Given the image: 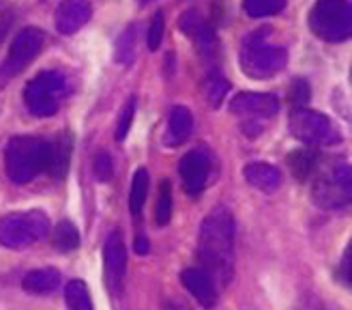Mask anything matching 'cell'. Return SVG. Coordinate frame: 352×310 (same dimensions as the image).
I'll return each mask as SVG.
<instances>
[{
	"mask_svg": "<svg viewBox=\"0 0 352 310\" xmlns=\"http://www.w3.org/2000/svg\"><path fill=\"white\" fill-rule=\"evenodd\" d=\"M54 246L60 252H72L80 246V233L74 222L63 220L54 229Z\"/></svg>",
	"mask_w": 352,
	"mask_h": 310,
	"instance_id": "cell-24",
	"label": "cell"
},
{
	"mask_svg": "<svg viewBox=\"0 0 352 310\" xmlns=\"http://www.w3.org/2000/svg\"><path fill=\"white\" fill-rule=\"evenodd\" d=\"M228 91H230V82L221 76H210L204 84V97L210 103V108H219Z\"/></svg>",
	"mask_w": 352,
	"mask_h": 310,
	"instance_id": "cell-27",
	"label": "cell"
},
{
	"mask_svg": "<svg viewBox=\"0 0 352 310\" xmlns=\"http://www.w3.org/2000/svg\"><path fill=\"white\" fill-rule=\"evenodd\" d=\"M208 172H210L208 155L200 149L189 151L179 164V175H181L185 192L191 196H198L208 181Z\"/></svg>",
	"mask_w": 352,
	"mask_h": 310,
	"instance_id": "cell-12",
	"label": "cell"
},
{
	"mask_svg": "<svg viewBox=\"0 0 352 310\" xmlns=\"http://www.w3.org/2000/svg\"><path fill=\"white\" fill-rule=\"evenodd\" d=\"M262 32H252L250 37H245L243 48L239 52V63H241L243 74L248 78H252V80L273 78L288 63L286 48L264 43V34Z\"/></svg>",
	"mask_w": 352,
	"mask_h": 310,
	"instance_id": "cell-3",
	"label": "cell"
},
{
	"mask_svg": "<svg viewBox=\"0 0 352 310\" xmlns=\"http://www.w3.org/2000/svg\"><path fill=\"white\" fill-rule=\"evenodd\" d=\"M350 166L346 162H333L314 181L311 196L322 209H344L350 205Z\"/></svg>",
	"mask_w": 352,
	"mask_h": 310,
	"instance_id": "cell-8",
	"label": "cell"
},
{
	"mask_svg": "<svg viewBox=\"0 0 352 310\" xmlns=\"http://www.w3.org/2000/svg\"><path fill=\"white\" fill-rule=\"evenodd\" d=\"M133 250H135V254H146L148 252V239L144 235H138L133 241Z\"/></svg>",
	"mask_w": 352,
	"mask_h": 310,
	"instance_id": "cell-34",
	"label": "cell"
},
{
	"mask_svg": "<svg viewBox=\"0 0 352 310\" xmlns=\"http://www.w3.org/2000/svg\"><path fill=\"white\" fill-rule=\"evenodd\" d=\"M191 132H193V114L183 106H174L170 116H168L166 145H170V147L183 145L191 136Z\"/></svg>",
	"mask_w": 352,
	"mask_h": 310,
	"instance_id": "cell-17",
	"label": "cell"
},
{
	"mask_svg": "<svg viewBox=\"0 0 352 310\" xmlns=\"http://www.w3.org/2000/svg\"><path fill=\"white\" fill-rule=\"evenodd\" d=\"M279 110V99L271 93H239L232 103L230 112L245 116L248 121L271 118Z\"/></svg>",
	"mask_w": 352,
	"mask_h": 310,
	"instance_id": "cell-11",
	"label": "cell"
},
{
	"mask_svg": "<svg viewBox=\"0 0 352 310\" xmlns=\"http://www.w3.org/2000/svg\"><path fill=\"white\" fill-rule=\"evenodd\" d=\"M198 258L204 271L215 280H230L234 265V218L226 207H215L202 224L198 235Z\"/></svg>",
	"mask_w": 352,
	"mask_h": 310,
	"instance_id": "cell-1",
	"label": "cell"
},
{
	"mask_svg": "<svg viewBox=\"0 0 352 310\" xmlns=\"http://www.w3.org/2000/svg\"><path fill=\"white\" fill-rule=\"evenodd\" d=\"M340 278L344 280V285H350L352 282V244L346 246L342 265H340Z\"/></svg>",
	"mask_w": 352,
	"mask_h": 310,
	"instance_id": "cell-33",
	"label": "cell"
},
{
	"mask_svg": "<svg viewBox=\"0 0 352 310\" xmlns=\"http://www.w3.org/2000/svg\"><path fill=\"white\" fill-rule=\"evenodd\" d=\"M50 231V218L39 211H17L0 218V246L9 250H22L37 244Z\"/></svg>",
	"mask_w": 352,
	"mask_h": 310,
	"instance_id": "cell-4",
	"label": "cell"
},
{
	"mask_svg": "<svg viewBox=\"0 0 352 310\" xmlns=\"http://www.w3.org/2000/svg\"><path fill=\"white\" fill-rule=\"evenodd\" d=\"M13 20H15L13 9L5 3V0H0V41H3L9 34V30L13 26Z\"/></svg>",
	"mask_w": 352,
	"mask_h": 310,
	"instance_id": "cell-32",
	"label": "cell"
},
{
	"mask_svg": "<svg viewBox=\"0 0 352 310\" xmlns=\"http://www.w3.org/2000/svg\"><path fill=\"white\" fill-rule=\"evenodd\" d=\"M91 3L88 0H63L56 9V28L63 34L78 32L88 20H91Z\"/></svg>",
	"mask_w": 352,
	"mask_h": 310,
	"instance_id": "cell-14",
	"label": "cell"
},
{
	"mask_svg": "<svg viewBox=\"0 0 352 310\" xmlns=\"http://www.w3.org/2000/svg\"><path fill=\"white\" fill-rule=\"evenodd\" d=\"M148 3V0H140V5H146Z\"/></svg>",
	"mask_w": 352,
	"mask_h": 310,
	"instance_id": "cell-35",
	"label": "cell"
},
{
	"mask_svg": "<svg viewBox=\"0 0 352 310\" xmlns=\"http://www.w3.org/2000/svg\"><path fill=\"white\" fill-rule=\"evenodd\" d=\"M245 181L264 194H273L281 185V172L267 162H250L243 168Z\"/></svg>",
	"mask_w": 352,
	"mask_h": 310,
	"instance_id": "cell-15",
	"label": "cell"
},
{
	"mask_svg": "<svg viewBox=\"0 0 352 310\" xmlns=\"http://www.w3.org/2000/svg\"><path fill=\"white\" fill-rule=\"evenodd\" d=\"M286 7V0H243V9L250 17L275 15Z\"/></svg>",
	"mask_w": 352,
	"mask_h": 310,
	"instance_id": "cell-26",
	"label": "cell"
},
{
	"mask_svg": "<svg viewBox=\"0 0 352 310\" xmlns=\"http://www.w3.org/2000/svg\"><path fill=\"white\" fill-rule=\"evenodd\" d=\"M93 172H95V179L101 183H108L114 175V166H112V158L108 153H97L95 155V162H93Z\"/></svg>",
	"mask_w": 352,
	"mask_h": 310,
	"instance_id": "cell-29",
	"label": "cell"
},
{
	"mask_svg": "<svg viewBox=\"0 0 352 310\" xmlns=\"http://www.w3.org/2000/svg\"><path fill=\"white\" fill-rule=\"evenodd\" d=\"M69 162H72V138H69V134H60L54 143H50L45 170H50V175L54 179H63L69 170Z\"/></svg>",
	"mask_w": 352,
	"mask_h": 310,
	"instance_id": "cell-18",
	"label": "cell"
},
{
	"mask_svg": "<svg viewBox=\"0 0 352 310\" xmlns=\"http://www.w3.org/2000/svg\"><path fill=\"white\" fill-rule=\"evenodd\" d=\"M181 282L191 293V296L198 300L200 306L213 308L217 304V287H215V280L210 278V276L204 269H198V267L185 269L181 273Z\"/></svg>",
	"mask_w": 352,
	"mask_h": 310,
	"instance_id": "cell-13",
	"label": "cell"
},
{
	"mask_svg": "<svg viewBox=\"0 0 352 310\" xmlns=\"http://www.w3.org/2000/svg\"><path fill=\"white\" fill-rule=\"evenodd\" d=\"M67 95V78L58 72H41L24 89V103L34 116L56 114L60 99Z\"/></svg>",
	"mask_w": 352,
	"mask_h": 310,
	"instance_id": "cell-7",
	"label": "cell"
},
{
	"mask_svg": "<svg viewBox=\"0 0 352 310\" xmlns=\"http://www.w3.org/2000/svg\"><path fill=\"white\" fill-rule=\"evenodd\" d=\"M133 118H135V97H129L127 103L122 106L120 114H118V123H116V141L122 143L127 138L129 130H131V123H133Z\"/></svg>",
	"mask_w": 352,
	"mask_h": 310,
	"instance_id": "cell-28",
	"label": "cell"
},
{
	"mask_svg": "<svg viewBox=\"0 0 352 310\" xmlns=\"http://www.w3.org/2000/svg\"><path fill=\"white\" fill-rule=\"evenodd\" d=\"M288 166L298 181H305L318 168V153H314L309 149H296L288 155Z\"/></svg>",
	"mask_w": 352,
	"mask_h": 310,
	"instance_id": "cell-20",
	"label": "cell"
},
{
	"mask_svg": "<svg viewBox=\"0 0 352 310\" xmlns=\"http://www.w3.org/2000/svg\"><path fill=\"white\" fill-rule=\"evenodd\" d=\"M311 93H309V84L305 80H294L292 84V91H290V101L294 103L296 108H305V103L309 101Z\"/></svg>",
	"mask_w": 352,
	"mask_h": 310,
	"instance_id": "cell-31",
	"label": "cell"
},
{
	"mask_svg": "<svg viewBox=\"0 0 352 310\" xmlns=\"http://www.w3.org/2000/svg\"><path fill=\"white\" fill-rule=\"evenodd\" d=\"M103 267H105V285L108 289L118 296L122 291V280H125L127 271V250L122 244L120 231H112L105 239L103 246Z\"/></svg>",
	"mask_w": 352,
	"mask_h": 310,
	"instance_id": "cell-10",
	"label": "cell"
},
{
	"mask_svg": "<svg viewBox=\"0 0 352 310\" xmlns=\"http://www.w3.org/2000/svg\"><path fill=\"white\" fill-rule=\"evenodd\" d=\"M148 170L146 168H138L135 175L131 179V194H129V207H131V214L140 216L142 214V207L146 203L148 196Z\"/></svg>",
	"mask_w": 352,
	"mask_h": 310,
	"instance_id": "cell-21",
	"label": "cell"
},
{
	"mask_svg": "<svg viewBox=\"0 0 352 310\" xmlns=\"http://www.w3.org/2000/svg\"><path fill=\"white\" fill-rule=\"evenodd\" d=\"M50 143L37 136H13L5 147V168L13 183H28L47 168Z\"/></svg>",
	"mask_w": 352,
	"mask_h": 310,
	"instance_id": "cell-2",
	"label": "cell"
},
{
	"mask_svg": "<svg viewBox=\"0 0 352 310\" xmlns=\"http://www.w3.org/2000/svg\"><path fill=\"white\" fill-rule=\"evenodd\" d=\"M43 41H45L43 30L34 26L22 28L15 34V39L9 48V54L3 61V65H0V89H5L11 78L20 76L24 69L39 56Z\"/></svg>",
	"mask_w": 352,
	"mask_h": 310,
	"instance_id": "cell-9",
	"label": "cell"
},
{
	"mask_svg": "<svg viewBox=\"0 0 352 310\" xmlns=\"http://www.w3.org/2000/svg\"><path fill=\"white\" fill-rule=\"evenodd\" d=\"M172 220V185L168 179L160 183V196H157V207H155V222L157 227H166Z\"/></svg>",
	"mask_w": 352,
	"mask_h": 310,
	"instance_id": "cell-25",
	"label": "cell"
},
{
	"mask_svg": "<svg viewBox=\"0 0 352 310\" xmlns=\"http://www.w3.org/2000/svg\"><path fill=\"white\" fill-rule=\"evenodd\" d=\"M309 28L322 41H346L352 34L350 3L348 0H318L309 13Z\"/></svg>",
	"mask_w": 352,
	"mask_h": 310,
	"instance_id": "cell-5",
	"label": "cell"
},
{
	"mask_svg": "<svg viewBox=\"0 0 352 310\" xmlns=\"http://www.w3.org/2000/svg\"><path fill=\"white\" fill-rule=\"evenodd\" d=\"M135 32H138V26L135 24H129L122 34H118L116 39V48H114V59L116 63L120 65H131L133 56H135Z\"/></svg>",
	"mask_w": 352,
	"mask_h": 310,
	"instance_id": "cell-23",
	"label": "cell"
},
{
	"mask_svg": "<svg viewBox=\"0 0 352 310\" xmlns=\"http://www.w3.org/2000/svg\"><path fill=\"white\" fill-rule=\"evenodd\" d=\"M65 302L69 310H95L91 293H88L86 282L82 280H72L65 287Z\"/></svg>",
	"mask_w": 352,
	"mask_h": 310,
	"instance_id": "cell-22",
	"label": "cell"
},
{
	"mask_svg": "<svg viewBox=\"0 0 352 310\" xmlns=\"http://www.w3.org/2000/svg\"><path fill=\"white\" fill-rule=\"evenodd\" d=\"M164 26H166V22H164V13L162 11H157L155 13V17H153V22H151V26H148V48L151 50H157L162 45V39H164Z\"/></svg>",
	"mask_w": 352,
	"mask_h": 310,
	"instance_id": "cell-30",
	"label": "cell"
},
{
	"mask_svg": "<svg viewBox=\"0 0 352 310\" xmlns=\"http://www.w3.org/2000/svg\"><path fill=\"white\" fill-rule=\"evenodd\" d=\"M288 127L296 141L309 147H336L344 141L342 132L329 116L309 108H294Z\"/></svg>",
	"mask_w": 352,
	"mask_h": 310,
	"instance_id": "cell-6",
	"label": "cell"
},
{
	"mask_svg": "<svg viewBox=\"0 0 352 310\" xmlns=\"http://www.w3.org/2000/svg\"><path fill=\"white\" fill-rule=\"evenodd\" d=\"M60 285V271L54 267H41L32 269L24 276L22 287L24 291L32 293V296H50L52 291H56Z\"/></svg>",
	"mask_w": 352,
	"mask_h": 310,
	"instance_id": "cell-19",
	"label": "cell"
},
{
	"mask_svg": "<svg viewBox=\"0 0 352 310\" xmlns=\"http://www.w3.org/2000/svg\"><path fill=\"white\" fill-rule=\"evenodd\" d=\"M179 26L183 32L189 34V37H193V41L198 43V48L202 52H210V48H213V43H215V34L208 28L204 17L198 11H185L179 20Z\"/></svg>",
	"mask_w": 352,
	"mask_h": 310,
	"instance_id": "cell-16",
	"label": "cell"
}]
</instances>
